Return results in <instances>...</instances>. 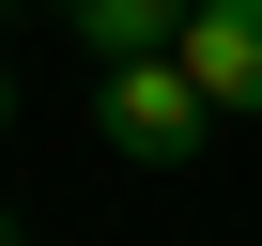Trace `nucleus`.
Instances as JSON below:
<instances>
[{
    "mask_svg": "<svg viewBox=\"0 0 262 246\" xmlns=\"http://www.w3.org/2000/svg\"><path fill=\"white\" fill-rule=\"evenodd\" d=\"M93 123H108V154H139V169H185V154L216 139V92H201L170 46H139V62H108V77H93Z\"/></svg>",
    "mask_w": 262,
    "mask_h": 246,
    "instance_id": "nucleus-1",
    "label": "nucleus"
},
{
    "mask_svg": "<svg viewBox=\"0 0 262 246\" xmlns=\"http://www.w3.org/2000/svg\"><path fill=\"white\" fill-rule=\"evenodd\" d=\"M170 62L216 92V123H262V0H185Z\"/></svg>",
    "mask_w": 262,
    "mask_h": 246,
    "instance_id": "nucleus-2",
    "label": "nucleus"
},
{
    "mask_svg": "<svg viewBox=\"0 0 262 246\" xmlns=\"http://www.w3.org/2000/svg\"><path fill=\"white\" fill-rule=\"evenodd\" d=\"M47 16H62L93 62H139V46H170V31H185V0H47Z\"/></svg>",
    "mask_w": 262,
    "mask_h": 246,
    "instance_id": "nucleus-3",
    "label": "nucleus"
},
{
    "mask_svg": "<svg viewBox=\"0 0 262 246\" xmlns=\"http://www.w3.org/2000/svg\"><path fill=\"white\" fill-rule=\"evenodd\" d=\"M0 123H16V62H0Z\"/></svg>",
    "mask_w": 262,
    "mask_h": 246,
    "instance_id": "nucleus-4",
    "label": "nucleus"
},
{
    "mask_svg": "<svg viewBox=\"0 0 262 246\" xmlns=\"http://www.w3.org/2000/svg\"><path fill=\"white\" fill-rule=\"evenodd\" d=\"M0 246H31V231H16V215H0Z\"/></svg>",
    "mask_w": 262,
    "mask_h": 246,
    "instance_id": "nucleus-5",
    "label": "nucleus"
}]
</instances>
